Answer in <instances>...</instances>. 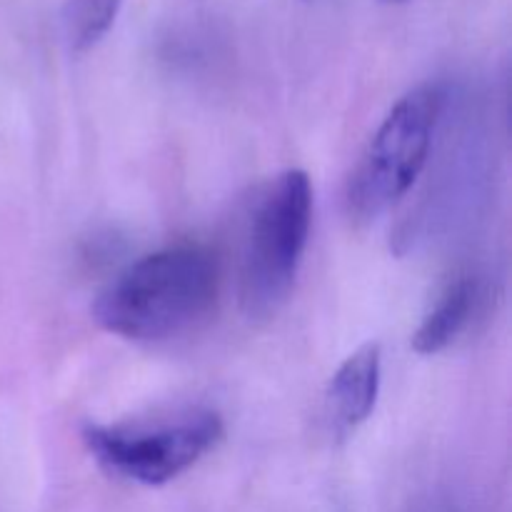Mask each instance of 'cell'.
<instances>
[{
    "label": "cell",
    "mask_w": 512,
    "mask_h": 512,
    "mask_svg": "<svg viewBox=\"0 0 512 512\" xmlns=\"http://www.w3.org/2000/svg\"><path fill=\"white\" fill-rule=\"evenodd\" d=\"M220 268L203 245H173L148 253L115 275L93 303L105 333L133 343L178 338L213 313Z\"/></svg>",
    "instance_id": "cell-1"
},
{
    "label": "cell",
    "mask_w": 512,
    "mask_h": 512,
    "mask_svg": "<svg viewBox=\"0 0 512 512\" xmlns=\"http://www.w3.org/2000/svg\"><path fill=\"white\" fill-rule=\"evenodd\" d=\"M313 225V183L290 168L255 193L240 250V308L268 320L290 298Z\"/></svg>",
    "instance_id": "cell-2"
},
{
    "label": "cell",
    "mask_w": 512,
    "mask_h": 512,
    "mask_svg": "<svg viewBox=\"0 0 512 512\" xmlns=\"http://www.w3.org/2000/svg\"><path fill=\"white\" fill-rule=\"evenodd\" d=\"M443 105V85L423 83L390 108L345 185V213L355 225L375 223L408 195L428 163Z\"/></svg>",
    "instance_id": "cell-3"
},
{
    "label": "cell",
    "mask_w": 512,
    "mask_h": 512,
    "mask_svg": "<svg viewBox=\"0 0 512 512\" xmlns=\"http://www.w3.org/2000/svg\"><path fill=\"white\" fill-rule=\"evenodd\" d=\"M223 433V418L215 410L188 408L140 423H90L83 430V443L108 473L158 488L193 468Z\"/></svg>",
    "instance_id": "cell-4"
},
{
    "label": "cell",
    "mask_w": 512,
    "mask_h": 512,
    "mask_svg": "<svg viewBox=\"0 0 512 512\" xmlns=\"http://www.w3.org/2000/svg\"><path fill=\"white\" fill-rule=\"evenodd\" d=\"M383 378L378 343H365L340 363L328 385V413L338 433L360 428L373 415Z\"/></svg>",
    "instance_id": "cell-5"
},
{
    "label": "cell",
    "mask_w": 512,
    "mask_h": 512,
    "mask_svg": "<svg viewBox=\"0 0 512 512\" xmlns=\"http://www.w3.org/2000/svg\"><path fill=\"white\" fill-rule=\"evenodd\" d=\"M480 280L475 275H458L438 295L433 308L413 333V350L418 355H438L465 333L480 305Z\"/></svg>",
    "instance_id": "cell-6"
},
{
    "label": "cell",
    "mask_w": 512,
    "mask_h": 512,
    "mask_svg": "<svg viewBox=\"0 0 512 512\" xmlns=\"http://www.w3.org/2000/svg\"><path fill=\"white\" fill-rule=\"evenodd\" d=\"M123 10V0H63L60 33L70 53L83 55L93 50L113 30Z\"/></svg>",
    "instance_id": "cell-7"
},
{
    "label": "cell",
    "mask_w": 512,
    "mask_h": 512,
    "mask_svg": "<svg viewBox=\"0 0 512 512\" xmlns=\"http://www.w3.org/2000/svg\"><path fill=\"white\" fill-rule=\"evenodd\" d=\"M385 3H405V0H385Z\"/></svg>",
    "instance_id": "cell-8"
}]
</instances>
